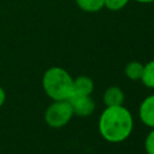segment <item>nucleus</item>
Masks as SVG:
<instances>
[{
	"label": "nucleus",
	"instance_id": "1",
	"mask_svg": "<svg viewBox=\"0 0 154 154\" xmlns=\"http://www.w3.org/2000/svg\"><path fill=\"white\" fill-rule=\"evenodd\" d=\"M99 132L101 137L111 143L125 141L134 130L131 112L123 105L106 107L99 118Z\"/></svg>",
	"mask_w": 154,
	"mask_h": 154
},
{
	"label": "nucleus",
	"instance_id": "2",
	"mask_svg": "<svg viewBox=\"0 0 154 154\" xmlns=\"http://www.w3.org/2000/svg\"><path fill=\"white\" fill-rule=\"evenodd\" d=\"M42 88L53 101L67 100L73 91V77L64 67L52 66L42 76Z\"/></svg>",
	"mask_w": 154,
	"mask_h": 154
},
{
	"label": "nucleus",
	"instance_id": "3",
	"mask_svg": "<svg viewBox=\"0 0 154 154\" xmlns=\"http://www.w3.org/2000/svg\"><path fill=\"white\" fill-rule=\"evenodd\" d=\"M73 117L72 108L67 100H54L45 111V122L49 128L60 129Z\"/></svg>",
	"mask_w": 154,
	"mask_h": 154
},
{
	"label": "nucleus",
	"instance_id": "4",
	"mask_svg": "<svg viewBox=\"0 0 154 154\" xmlns=\"http://www.w3.org/2000/svg\"><path fill=\"white\" fill-rule=\"evenodd\" d=\"M73 116H78L81 118L89 117L94 109H95V103L90 95H79V94H72L67 99Z\"/></svg>",
	"mask_w": 154,
	"mask_h": 154
},
{
	"label": "nucleus",
	"instance_id": "5",
	"mask_svg": "<svg viewBox=\"0 0 154 154\" xmlns=\"http://www.w3.org/2000/svg\"><path fill=\"white\" fill-rule=\"evenodd\" d=\"M138 117L146 126L154 128V94L143 99L138 107Z\"/></svg>",
	"mask_w": 154,
	"mask_h": 154
},
{
	"label": "nucleus",
	"instance_id": "6",
	"mask_svg": "<svg viewBox=\"0 0 154 154\" xmlns=\"http://www.w3.org/2000/svg\"><path fill=\"white\" fill-rule=\"evenodd\" d=\"M102 100H103V103L106 105V107H108V106H119V105L124 103L125 95H124V91L119 87L111 85L105 90Z\"/></svg>",
	"mask_w": 154,
	"mask_h": 154
},
{
	"label": "nucleus",
	"instance_id": "7",
	"mask_svg": "<svg viewBox=\"0 0 154 154\" xmlns=\"http://www.w3.org/2000/svg\"><path fill=\"white\" fill-rule=\"evenodd\" d=\"M94 90V82L90 77L85 75H81L73 78V91L72 94L79 95H91Z\"/></svg>",
	"mask_w": 154,
	"mask_h": 154
},
{
	"label": "nucleus",
	"instance_id": "8",
	"mask_svg": "<svg viewBox=\"0 0 154 154\" xmlns=\"http://www.w3.org/2000/svg\"><path fill=\"white\" fill-rule=\"evenodd\" d=\"M77 7L83 12L95 13L103 8V0H75Z\"/></svg>",
	"mask_w": 154,
	"mask_h": 154
},
{
	"label": "nucleus",
	"instance_id": "9",
	"mask_svg": "<svg viewBox=\"0 0 154 154\" xmlns=\"http://www.w3.org/2000/svg\"><path fill=\"white\" fill-rule=\"evenodd\" d=\"M125 75L131 81H140L141 79V76H142V72H143V64L140 63V61H130L126 64L125 66Z\"/></svg>",
	"mask_w": 154,
	"mask_h": 154
},
{
	"label": "nucleus",
	"instance_id": "10",
	"mask_svg": "<svg viewBox=\"0 0 154 154\" xmlns=\"http://www.w3.org/2000/svg\"><path fill=\"white\" fill-rule=\"evenodd\" d=\"M140 81L149 89H154V59L143 65V72Z\"/></svg>",
	"mask_w": 154,
	"mask_h": 154
},
{
	"label": "nucleus",
	"instance_id": "11",
	"mask_svg": "<svg viewBox=\"0 0 154 154\" xmlns=\"http://www.w3.org/2000/svg\"><path fill=\"white\" fill-rule=\"evenodd\" d=\"M130 0H103V7L109 11H119L124 8Z\"/></svg>",
	"mask_w": 154,
	"mask_h": 154
},
{
	"label": "nucleus",
	"instance_id": "12",
	"mask_svg": "<svg viewBox=\"0 0 154 154\" xmlns=\"http://www.w3.org/2000/svg\"><path fill=\"white\" fill-rule=\"evenodd\" d=\"M144 149L147 154H154V128H152L144 138Z\"/></svg>",
	"mask_w": 154,
	"mask_h": 154
},
{
	"label": "nucleus",
	"instance_id": "13",
	"mask_svg": "<svg viewBox=\"0 0 154 154\" xmlns=\"http://www.w3.org/2000/svg\"><path fill=\"white\" fill-rule=\"evenodd\" d=\"M6 101V93L2 87H0V107H2V105L5 103Z\"/></svg>",
	"mask_w": 154,
	"mask_h": 154
},
{
	"label": "nucleus",
	"instance_id": "14",
	"mask_svg": "<svg viewBox=\"0 0 154 154\" xmlns=\"http://www.w3.org/2000/svg\"><path fill=\"white\" fill-rule=\"evenodd\" d=\"M138 4H150V2H154V0H134Z\"/></svg>",
	"mask_w": 154,
	"mask_h": 154
},
{
	"label": "nucleus",
	"instance_id": "15",
	"mask_svg": "<svg viewBox=\"0 0 154 154\" xmlns=\"http://www.w3.org/2000/svg\"><path fill=\"white\" fill-rule=\"evenodd\" d=\"M146 154H147V153H146Z\"/></svg>",
	"mask_w": 154,
	"mask_h": 154
}]
</instances>
